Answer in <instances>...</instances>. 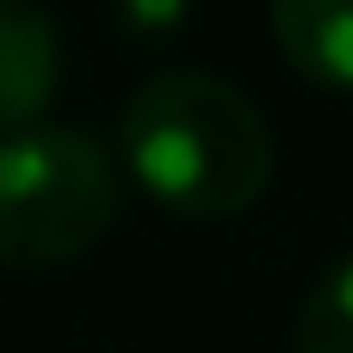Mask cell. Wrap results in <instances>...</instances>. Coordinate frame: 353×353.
<instances>
[{"label": "cell", "mask_w": 353, "mask_h": 353, "mask_svg": "<svg viewBox=\"0 0 353 353\" xmlns=\"http://www.w3.org/2000/svg\"><path fill=\"white\" fill-rule=\"evenodd\" d=\"M124 174L168 217H242L273 186V124L267 112L211 68L149 74L118 118Z\"/></svg>", "instance_id": "1"}, {"label": "cell", "mask_w": 353, "mask_h": 353, "mask_svg": "<svg viewBox=\"0 0 353 353\" xmlns=\"http://www.w3.org/2000/svg\"><path fill=\"white\" fill-rule=\"evenodd\" d=\"M124 180L112 155L68 124H25L0 137V267H74L118 223Z\"/></svg>", "instance_id": "2"}, {"label": "cell", "mask_w": 353, "mask_h": 353, "mask_svg": "<svg viewBox=\"0 0 353 353\" xmlns=\"http://www.w3.org/2000/svg\"><path fill=\"white\" fill-rule=\"evenodd\" d=\"M56 81H62L56 25L31 0H0V137L37 124V112L56 99Z\"/></svg>", "instance_id": "3"}, {"label": "cell", "mask_w": 353, "mask_h": 353, "mask_svg": "<svg viewBox=\"0 0 353 353\" xmlns=\"http://www.w3.org/2000/svg\"><path fill=\"white\" fill-rule=\"evenodd\" d=\"M285 68L323 93H353V0H267Z\"/></svg>", "instance_id": "4"}, {"label": "cell", "mask_w": 353, "mask_h": 353, "mask_svg": "<svg viewBox=\"0 0 353 353\" xmlns=\"http://www.w3.org/2000/svg\"><path fill=\"white\" fill-rule=\"evenodd\" d=\"M292 353H353V254L323 267V279L298 298Z\"/></svg>", "instance_id": "5"}, {"label": "cell", "mask_w": 353, "mask_h": 353, "mask_svg": "<svg viewBox=\"0 0 353 353\" xmlns=\"http://www.w3.org/2000/svg\"><path fill=\"white\" fill-rule=\"evenodd\" d=\"M112 19L137 43H161L192 19V0H112Z\"/></svg>", "instance_id": "6"}]
</instances>
